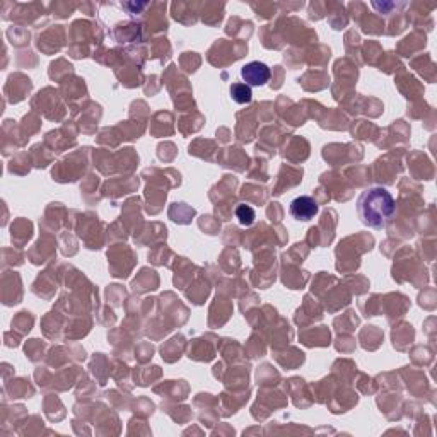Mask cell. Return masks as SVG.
Wrapping results in <instances>:
<instances>
[{
  "instance_id": "5b68a950",
  "label": "cell",
  "mask_w": 437,
  "mask_h": 437,
  "mask_svg": "<svg viewBox=\"0 0 437 437\" xmlns=\"http://www.w3.org/2000/svg\"><path fill=\"white\" fill-rule=\"evenodd\" d=\"M236 219L239 220V224H241V226L249 227L253 222H255L256 214H255V211L249 207V205L241 204L236 207Z\"/></svg>"
},
{
  "instance_id": "7a4b0ae2",
  "label": "cell",
  "mask_w": 437,
  "mask_h": 437,
  "mask_svg": "<svg viewBox=\"0 0 437 437\" xmlns=\"http://www.w3.org/2000/svg\"><path fill=\"white\" fill-rule=\"evenodd\" d=\"M241 77L249 88H260V85H265L270 81L272 70L263 62H249L241 69Z\"/></svg>"
},
{
  "instance_id": "277c9868",
  "label": "cell",
  "mask_w": 437,
  "mask_h": 437,
  "mask_svg": "<svg viewBox=\"0 0 437 437\" xmlns=\"http://www.w3.org/2000/svg\"><path fill=\"white\" fill-rule=\"evenodd\" d=\"M231 96H233V99L236 101L238 104H248L252 103L253 99L252 88H249L248 84H245V82H234V84L231 85Z\"/></svg>"
},
{
  "instance_id": "6da1fadb",
  "label": "cell",
  "mask_w": 437,
  "mask_h": 437,
  "mask_svg": "<svg viewBox=\"0 0 437 437\" xmlns=\"http://www.w3.org/2000/svg\"><path fill=\"white\" fill-rule=\"evenodd\" d=\"M397 212L393 195L386 188H369L357 200V214L361 222L371 229H384Z\"/></svg>"
},
{
  "instance_id": "3957f363",
  "label": "cell",
  "mask_w": 437,
  "mask_h": 437,
  "mask_svg": "<svg viewBox=\"0 0 437 437\" xmlns=\"http://www.w3.org/2000/svg\"><path fill=\"white\" fill-rule=\"evenodd\" d=\"M318 211H320V207H318V204H316V200L308 195H301V197H297V199H294L292 201H290V207H289L290 215H292L296 220H302V222L315 219L316 215H318Z\"/></svg>"
}]
</instances>
